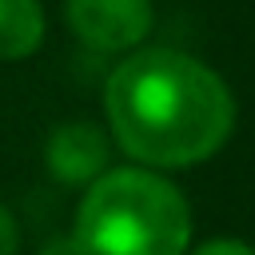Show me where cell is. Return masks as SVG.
<instances>
[{
    "mask_svg": "<svg viewBox=\"0 0 255 255\" xmlns=\"http://www.w3.org/2000/svg\"><path fill=\"white\" fill-rule=\"evenodd\" d=\"M187 255H255V243H247L239 235H211V239L191 243Z\"/></svg>",
    "mask_w": 255,
    "mask_h": 255,
    "instance_id": "6",
    "label": "cell"
},
{
    "mask_svg": "<svg viewBox=\"0 0 255 255\" xmlns=\"http://www.w3.org/2000/svg\"><path fill=\"white\" fill-rule=\"evenodd\" d=\"M44 0H0V64H20L44 48Z\"/></svg>",
    "mask_w": 255,
    "mask_h": 255,
    "instance_id": "5",
    "label": "cell"
},
{
    "mask_svg": "<svg viewBox=\"0 0 255 255\" xmlns=\"http://www.w3.org/2000/svg\"><path fill=\"white\" fill-rule=\"evenodd\" d=\"M0 255H20V223L8 203H0Z\"/></svg>",
    "mask_w": 255,
    "mask_h": 255,
    "instance_id": "7",
    "label": "cell"
},
{
    "mask_svg": "<svg viewBox=\"0 0 255 255\" xmlns=\"http://www.w3.org/2000/svg\"><path fill=\"white\" fill-rule=\"evenodd\" d=\"M44 167L64 187H92L112 167V135L88 120L56 124L44 139Z\"/></svg>",
    "mask_w": 255,
    "mask_h": 255,
    "instance_id": "4",
    "label": "cell"
},
{
    "mask_svg": "<svg viewBox=\"0 0 255 255\" xmlns=\"http://www.w3.org/2000/svg\"><path fill=\"white\" fill-rule=\"evenodd\" d=\"M68 32L100 56H131L155 32V0H64Z\"/></svg>",
    "mask_w": 255,
    "mask_h": 255,
    "instance_id": "3",
    "label": "cell"
},
{
    "mask_svg": "<svg viewBox=\"0 0 255 255\" xmlns=\"http://www.w3.org/2000/svg\"><path fill=\"white\" fill-rule=\"evenodd\" d=\"M235 92L199 56L139 48L104 80L112 143L139 167L183 171L219 155L235 131Z\"/></svg>",
    "mask_w": 255,
    "mask_h": 255,
    "instance_id": "1",
    "label": "cell"
},
{
    "mask_svg": "<svg viewBox=\"0 0 255 255\" xmlns=\"http://www.w3.org/2000/svg\"><path fill=\"white\" fill-rule=\"evenodd\" d=\"M195 215L179 183L163 171L120 163L80 191L68 247L72 255H187Z\"/></svg>",
    "mask_w": 255,
    "mask_h": 255,
    "instance_id": "2",
    "label": "cell"
}]
</instances>
